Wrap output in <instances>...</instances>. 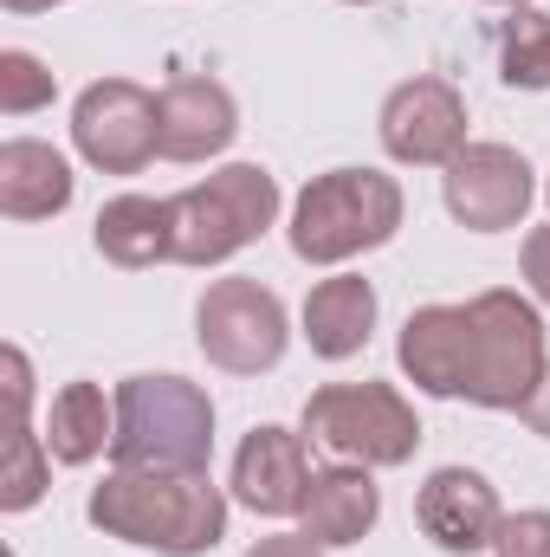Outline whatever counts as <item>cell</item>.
Returning a JSON list of instances; mask_svg holds the SVG:
<instances>
[{
  "instance_id": "16",
  "label": "cell",
  "mask_w": 550,
  "mask_h": 557,
  "mask_svg": "<svg viewBox=\"0 0 550 557\" xmlns=\"http://www.w3.org/2000/svg\"><path fill=\"white\" fill-rule=\"evenodd\" d=\"M298 324H304L311 357H324V363H350V357L370 344V331H376V285H370L363 273L317 278V285L304 292Z\"/></svg>"
},
{
  "instance_id": "14",
  "label": "cell",
  "mask_w": 550,
  "mask_h": 557,
  "mask_svg": "<svg viewBox=\"0 0 550 557\" xmlns=\"http://www.w3.org/2000/svg\"><path fill=\"white\" fill-rule=\"evenodd\" d=\"M376 519H383V486L370 480V467L337 460V467L311 473V493H304V512H298V525H304L311 545H324V552L363 545L376 532Z\"/></svg>"
},
{
  "instance_id": "1",
  "label": "cell",
  "mask_w": 550,
  "mask_h": 557,
  "mask_svg": "<svg viewBox=\"0 0 550 557\" xmlns=\"http://www.w3.org/2000/svg\"><path fill=\"white\" fill-rule=\"evenodd\" d=\"M85 519L137 552L208 557L227 539V493L208 480V467H111L91 486Z\"/></svg>"
},
{
  "instance_id": "12",
  "label": "cell",
  "mask_w": 550,
  "mask_h": 557,
  "mask_svg": "<svg viewBox=\"0 0 550 557\" xmlns=\"http://www.w3.org/2000/svg\"><path fill=\"white\" fill-rule=\"evenodd\" d=\"M240 137V104L221 78L182 72L155 91V143L168 162H208Z\"/></svg>"
},
{
  "instance_id": "25",
  "label": "cell",
  "mask_w": 550,
  "mask_h": 557,
  "mask_svg": "<svg viewBox=\"0 0 550 557\" xmlns=\"http://www.w3.org/2000/svg\"><path fill=\"white\" fill-rule=\"evenodd\" d=\"M525 285L538 292V305H550V227L525 234Z\"/></svg>"
},
{
  "instance_id": "19",
  "label": "cell",
  "mask_w": 550,
  "mask_h": 557,
  "mask_svg": "<svg viewBox=\"0 0 550 557\" xmlns=\"http://www.w3.org/2000/svg\"><path fill=\"white\" fill-rule=\"evenodd\" d=\"M117 434V396H104L98 383H65L52 396V416H46V447L59 467H91Z\"/></svg>"
},
{
  "instance_id": "6",
  "label": "cell",
  "mask_w": 550,
  "mask_h": 557,
  "mask_svg": "<svg viewBox=\"0 0 550 557\" xmlns=\"http://www.w3.org/2000/svg\"><path fill=\"white\" fill-rule=\"evenodd\" d=\"M304 434L350 467H409L421 447L414 403L396 383H324L304 403Z\"/></svg>"
},
{
  "instance_id": "18",
  "label": "cell",
  "mask_w": 550,
  "mask_h": 557,
  "mask_svg": "<svg viewBox=\"0 0 550 557\" xmlns=\"http://www.w3.org/2000/svg\"><path fill=\"white\" fill-rule=\"evenodd\" d=\"M91 240L111 267L142 273V267H162L175 260V221H168V201H149V195H117L98 208L91 221Z\"/></svg>"
},
{
  "instance_id": "30",
  "label": "cell",
  "mask_w": 550,
  "mask_h": 557,
  "mask_svg": "<svg viewBox=\"0 0 550 557\" xmlns=\"http://www.w3.org/2000/svg\"><path fill=\"white\" fill-rule=\"evenodd\" d=\"M350 7H376V0H350Z\"/></svg>"
},
{
  "instance_id": "8",
  "label": "cell",
  "mask_w": 550,
  "mask_h": 557,
  "mask_svg": "<svg viewBox=\"0 0 550 557\" xmlns=\"http://www.w3.org/2000/svg\"><path fill=\"white\" fill-rule=\"evenodd\" d=\"M440 201L460 227L505 234V227H525V214L538 201V175L512 143H466L440 175Z\"/></svg>"
},
{
  "instance_id": "28",
  "label": "cell",
  "mask_w": 550,
  "mask_h": 557,
  "mask_svg": "<svg viewBox=\"0 0 550 557\" xmlns=\"http://www.w3.org/2000/svg\"><path fill=\"white\" fill-rule=\"evenodd\" d=\"M7 13H46V7H65V0H0Z\"/></svg>"
},
{
  "instance_id": "26",
  "label": "cell",
  "mask_w": 550,
  "mask_h": 557,
  "mask_svg": "<svg viewBox=\"0 0 550 557\" xmlns=\"http://www.w3.org/2000/svg\"><path fill=\"white\" fill-rule=\"evenodd\" d=\"M247 557H324V545H311V539L298 532V539H260Z\"/></svg>"
},
{
  "instance_id": "29",
  "label": "cell",
  "mask_w": 550,
  "mask_h": 557,
  "mask_svg": "<svg viewBox=\"0 0 550 557\" xmlns=\"http://www.w3.org/2000/svg\"><path fill=\"white\" fill-rule=\"evenodd\" d=\"M492 7H532V0H492Z\"/></svg>"
},
{
  "instance_id": "11",
  "label": "cell",
  "mask_w": 550,
  "mask_h": 557,
  "mask_svg": "<svg viewBox=\"0 0 550 557\" xmlns=\"http://www.w3.org/2000/svg\"><path fill=\"white\" fill-rule=\"evenodd\" d=\"M414 519H421V532L447 557H473V552H492V539L505 525V506H499V493H492L486 473H473V467H434L427 486L414 493Z\"/></svg>"
},
{
  "instance_id": "17",
  "label": "cell",
  "mask_w": 550,
  "mask_h": 557,
  "mask_svg": "<svg viewBox=\"0 0 550 557\" xmlns=\"http://www.w3.org/2000/svg\"><path fill=\"white\" fill-rule=\"evenodd\" d=\"M72 162L39 137H7L0 143V214L7 221H52L72 208Z\"/></svg>"
},
{
  "instance_id": "23",
  "label": "cell",
  "mask_w": 550,
  "mask_h": 557,
  "mask_svg": "<svg viewBox=\"0 0 550 557\" xmlns=\"http://www.w3.org/2000/svg\"><path fill=\"white\" fill-rule=\"evenodd\" d=\"M492 557H550V512H505Z\"/></svg>"
},
{
  "instance_id": "7",
  "label": "cell",
  "mask_w": 550,
  "mask_h": 557,
  "mask_svg": "<svg viewBox=\"0 0 550 557\" xmlns=\"http://www.w3.org/2000/svg\"><path fill=\"white\" fill-rule=\"evenodd\" d=\"M195 344L227 376H266V370H278V357L291 344V324H285V305H278L273 285L214 278L195 305Z\"/></svg>"
},
{
  "instance_id": "15",
  "label": "cell",
  "mask_w": 550,
  "mask_h": 557,
  "mask_svg": "<svg viewBox=\"0 0 550 557\" xmlns=\"http://www.w3.org/2000/svg\"><path fill=\"white\" fill-rule=\"evenodd\" d=\"M396 363L421 396L460 403V376H466V305H421L402 324Z\"/></svg>"
},
{
  "instance_id": "22",
  "label": "cell",
  "mask_w": 550,
  "mask_h": 557,
  "mask_svg": "<svg viewBox=\"0 0 550 557\" xmlns=\"http://www.w3.org/2000/svg\"><path fill=\"white\" fill-rule=\"evenodd\" d=\"M52 98H59V78L46 72V59L26 52V46H7V52H0V111H7V117H33V111L52 104Z\"/></svg>"
},
{
  "instance_id": "24",
  "label": "cell",
  "mask_w": 550,
  "mask_h": 557,
  "mask_svg": "<svg viewBox=\"0 0 550 557\" xmlns=\"http://www.w3.org/2000/svg\"><path fill=\"white\" fill-rule=\"evenodd\" d=\"M0 363H7V409H13V421H26V409H33V363H26L20 344H7Z\"/></svg>"
},
{
  "instance_id": "4",
  "label": "cell",
  "mask_w": 550,
  "mask_h": 557,
  "mask_svg": "<svg viewBox=\"0 0 550 557\" xmlns=\"http://www.w3.org/2000/svg\"><path fill=\"white\" fill-rule=\"evenodd\" d=\"M168 221H175V267H221L253 240H266V227L278 221V175L260 162H227L208 182L168 195Z\"/></svg>"
},
{
  "instance_id": "10",
  "label": "cell",
  "mask_w": 550,
  "mask_h": 557,
  "mask_svg": "<svg viewBox=\"0 0 550 557\" xmlns=\"http://www.w3.org/2000/svg\"><path fill=\"white\" fill-rule=\"evenodd\" d=\"M376 131H383V149L396 162H409V169H447L466 149V98H460L453 78H434V72L402 78L383 98Z\"/></svg>"
},
{
  "instance_id": "5",
  "label": "cell",
  "mask_w": 550,
  "mask_h": 557,
  "mask_svg": "<svg viewBox=\"0 0 550 557\" xmlns=\"http://www.w3.org/2000/svg\"><path fill=\"white\" fill-rule=\"evenodd\" d=\"M214 403L188 376H124L111 467H208Z\"/></svg>"
},
{
  "instance_id": "3",
  "label": "cell",
  "mask_w": 550,
  "mask_h": 557,
  "mask_svg": "<svg viewBox=\"0 0 550 557\" xmlns=\"http://www.w3.org/2000/svg\"><path fill=\"white\" fill-rule=\"evenodd\" d=\"M545 318L532 298L492 285L479 298H466V376H460V403L473 409H499L518 416L532 403V389L545 383Z\"/></svg>"
},
{
  "instance_id": "21",
  "label": "cell",
  "mask_w": 550,
  "mask_h": 557,
  "mask_svg": "<svg viewBox=\"0 0 550 557\" xmlns=\"http://www.w3.org/2000/svg\"><path fill=\"white\" fill-rule=\"evenodd\" d=\"M499 78L512 91H550V13L545 7H512L505 39H499Z\"/></svg>"
},
{
  "instance_id": "13",
  "label": "cell",
  "mask_w": 550,
  "mask_h": 557,
  "mask_svg": "<svg viewBox=\"0 0 550 557\" xmlns=\"http://www.w3.org/2000/svg\"><path fill=\"white\" fill-rule=\"evenodd\" d=\"M311 460H304V434H291V428H278V421H260L247 441H240V454H234V499L247 506V512H260V519H291V512H304V493H311Z\"/></svg>"
},
{
  "instance_id": "27",
  "label": "cell",
  "mask_w": 550,
  "mask_h": 557,
  "mask_svg": "<svg viewBox=\"0 0 550 557\" xmlns=\"http://www.w3.org/2000/svg\"><path fill=\"white\" fill-rule=\"evenodd\" d=\"M518 416H525V428H532V434H545V441H550V370H545V383L532 389V403H525Z\"/></svg>"
},
{
  "instance_id": "31",
  "label": "cell",
  "mask_w": 550,
  "mask_h": 557,
  "mask_svg": "<svg viewBox=\"0 0 550 557\" xmlns=\"http://www.w3.org/2000/svg\"><path fill=\"white\" fill-rule=\"evenodd\" d=\"M545 201H550V182H545Z\"/></svg>"
},
{
  "instance_id": "2",
  "label": "cell",
  "mask_w": 550,
  "mask_h": 557,
  "mask_svg": "<svg viewBox=\"0 0 550 557\" xmlns=\"http://www.w3.org/2000/svg\"><path fill=\"white\" fill-rule=\"evenodd\" d=\"M402 182L383 169H324L291 201V253L304 267H350L402 234Z\"/></svg>"
},
{
  "instance_id": "20",
  "label": "cell",
  "mask_w": 550,
  "mask_h": 557,
  "mask_svg": "<svg viewBox=\"0 0 550 557\" xmlns=\"http://www.w3.org/2000/svg\"><path fill=\"white\" fill-rule=\"evenodd\" d=\"M52 486V447L33 434V421H7V454H0V512H33Z\"/></svg>"
},
{
  "instance_id": "9",
  "label": "cell",
  "mask_w": 550,
  "mask_h": 557,
  "mask_svg": "<svg viewBox=\"0 0 550 557\" xmlns=\"http://www.w3.org/2000/svg\"><path fill=\"white\" fill-rule=\"evenodd\" d=\"M72 143L98 175L149 169V156H162V143H155V91H142L137 78L85 85L78 104H72Z\"/></svg>"
}]
</instances>
